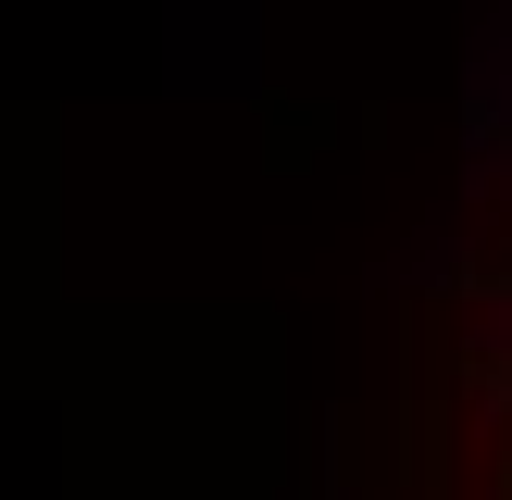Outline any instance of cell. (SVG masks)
I'll list each match as a JSON object with an SVG mask.
<instances>
[{
	"label": "cell",
	"mask_w": 512,
	"mask_h": 500,
	"mask_svg": "<svg viewBox=\"0 0 512 500\" xmlns=\"http://www.w3.org/2000/svg\"><path fill=\"white\" fill-rule=\"evenodd\" d=\"M400 500H512V125L475 150V200L413 300Z\"/></svg>",
	"instance_id": "cell-1"
}]
</instances>
